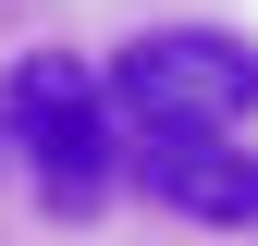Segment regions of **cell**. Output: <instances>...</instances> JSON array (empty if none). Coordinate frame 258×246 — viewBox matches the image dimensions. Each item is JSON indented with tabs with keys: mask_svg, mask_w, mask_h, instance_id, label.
<instances>
[{
	"mask_svg": "<svg viewBox=\"0 0 258 246\" xmlns=\"http://www.w3.org/2000/svg\"><path fill=\"white\" fill-rule=\"evenodd\" d=\"M0 136L25 148V172H37V197L61 209V222H86V209L123 184V111H111L99 61H74V49H25L13 61Z\"/></svg>",
	"mask_w": 258,
	"mask_h": 246,
	"instance_id": "cell-1",
	"label": "cell"
},
{
	"mask_svg": "<svg viewBox=\"0 0 258 246\" xmlns=\"http://www.w3.org/2000/svg\"><path fill=\"white\" fill-rule=\"evenodd\" d=\"M111 111L123 136H221V123L258 111V37L234 25H148V37L111 49Z\"/></svg>",
	"mask_w": 258,
	"mask_h": 246,
	"instance_id": "cell-2",
	"label": "cell"
},
{
	"mask_svg": "<svg viewBox=\"0 0 258 246\" xmlns=\"http://www.w3.org/2000/svg\"><path fill=\"white\" fill-rule=\"evenodd\" d=\"M123 172H136V197H160L172 222L258 234V148L234 123H221V136H123Z\"/></svg>",
	"mask_w": 258,
	"mask_h": 246,
	"instance_id": "cell-3",
	"label": "cell"
}]
</instances>
